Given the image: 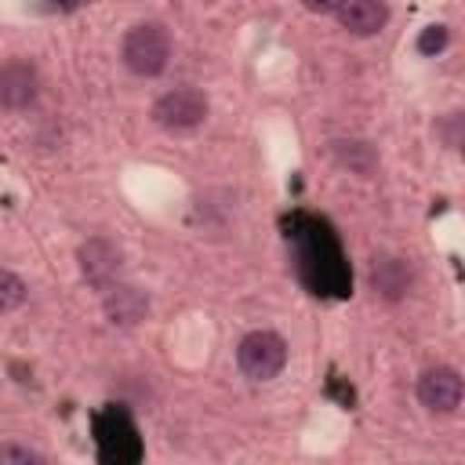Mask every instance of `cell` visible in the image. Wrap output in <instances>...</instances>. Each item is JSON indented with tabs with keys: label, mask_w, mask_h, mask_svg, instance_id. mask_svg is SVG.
I'll return each mask as SVG.
<instances>
[{
	"label": "cell",
	"mask_w": 465,
	"mask_h": 465,
	"mask_svg": "<svg viewBox=\"0 0 465 465\" xmlns=\"http://www.w3.org/2000/svg\"><path fill=\"white\" fill-rule=\"evenodd\" d=\"M120 58L134 76H160L171 58V33L160 22H138L124 33Z\"/></svg>",
	"instance_id": "cell-1"
},
{
	"label": "cell",
	"mask_w": 465,
	"mask_h": 465,
	"mask_svg": "<svg viewBox=\"0 0 465 465\" xmlns=\"http://www.w3.org/2000/svg\"><path fill=\"white\" fill-rule=\"evenodd\" d=\"M236 367L251 381H272L287 367V341L276 331H251L236 345Z\"/></svg>",
	"instance_id": "cell-2"
},
{
	"label": "cell",
	"mask_w": 465,
	"mask_h": 465,
	"mask_svg": "<svg viewBox=\"0 0 465 465\" xmlns=\"http://www.w3.org/2000/svg\"><path fill=\"white\" fill-rule=\"evenodd\" d=\"M207 94L196 91V87H174V91H163L156 102H153V124L171 131V134H182V131H196L203 120H207Z\"/></svg>",
	"instance_id": "cell-3"
},
{
	"label": "cell",
	"mask_w": 465,
	"mask_h": 465,
	"mask_svg": "<svg viewBox=\"0 0 465 465\" xmlns=\"http://www.w3.org/2000/svg\"><path fill=\"white\" fill-rule=\"evenodd\" d=\"M418 403L429 414H454L461 403V374L447 363L421 371L418 378Z\"/></svg>",
	"instance_id": "cell-4"
},
{
	"label": "cell",
	"mask_w": 465,
	"mask_h": 465,
	"mask_svg": "<svg viewBox=\"0 0 465 465\" xmlns=\"http://www.w3.org/2000/svg\"><path fill=\"white\" fill-rule=\"evenodd\" d=\"M80 272H84V280L91 283V287H98V291H105L109 283H116V276H120V247L113 243V240H105V236H91L84 247H80Z\"/></svg>",
	"instance_id": "cell-5"
},
{
	"label": "cell",
	"mask_w": 465,
	"mask_h": 465,
	"mask_svg": "<svg viewBox=\"0 0 465 465\" xmlns=\"http://www.w3.org/2000/svg\"><path fill=\"white\" fill-rule=\"evenodd\" d=\"M102 309H105L109 323H116V327H134L138 320H145L149 298H145L138 287L116 280V283H109V287L102 291Z\"/></svg>",
	"instance_id": "cell-6"
},
{
	"label": "cell",
	"mask_w": 465,
	"mask_h": 465,
	"mask_svg": "<svg viewBox=\"0 0 465 465\" xmlns=\"http://www.w3.org/2000/svg\"><path fill=\"white\" fill-rule=\"evenodd\" d=\"M36 69L29 62H4L0 65V105L4 109H25L36 102Z\"/></svg>",
	"instance_id": "cell-7"
},
{
	"label": "cell",
	"mask_w": 465,
	"mask_h": 465,
	"mask_svg": "<svg viewBox=\"0 0 465 465\" xmlns=\"http://www.w3.org/2000/svg\"><path fill=\"white\" fill-rule=\"evenodd\" d=\"M334 15H338V22H341L345 33H352V36H374L389 22V4L385 0H345Z\"/></svg>",
	"instance_id": "cell-8"
},
{
	"label": "cell",
	"mask_w": 465,
	"mask_h": 465,
	"mask_svg": "<svg viewBox=\"0 0 465 465\" xmlns=\"http://www.w3.org/2000/svg\"><path fill=\"white\" fill-rule=\"evenodd\" d=\"M371 287H374V294H381V298H389V302L403 298L407 287H411V269H407V262H403V258H392V254L374 258V265H371Z\"/></svg>",
	"instance_id": "cell-9"
},
{
	"label": "cell",
	"mask_w": 465,
	"mask_h": 465,
	"mask_svg": "<svg viewBox=\"0 0 465 465\" xmlns=\"http://www.w3.org/2000/svg\"><path fill=\"white\" fill-rule=\"evenodd\" d=\"M331 153L341 167H349L360 178H371L378 171V153L367 142H331Z\"/></svg>",
	"instance_id": "cell-10"
},
{
	"label": "cell",
	"mask_w": 465,
	"mask_h": 465,
	"mask_svg": "<svg viewBox=\"0 0 465 465\" xmlns=\"http://www.w3.org/2000/svg\"><path fill=\"white\" fill-rule=\"evenodd\" d=\"M25 302V283L11 272V269H0V312H11Z\"/></svg>",
	"instance_id": "cell-11"
},
{
	"label": "cell",
	"mask_w": 465,
	"mask_h": 465,
	"mask_svg": "<svg viewBox=\"0 0 465 465\" xmlns=\"http://www.w3.org/2000/svg\"><path fill=\"white\" fill-rule=\"evenodd\" d=\"M450 44V33H447V25H425L421 33H418V54H425V58H436L443 47Z\"/></svg>",
	"instance_id": "cell-12"
},
{
	"label": "cell",
	"mask_w": 465,
	"mask_h": 465,
	"mask_svg": "<svg viewBox=\"0 0 465 465\" xmlns=\"http://www.w3.org/2000/svg\"><path fill=\"white\" fill-rule=\"evenodd\" d=\"M36 461H44V454L22 443H0V465H36Z\"/></svg>",
	"instance_id": "cell-13"
},
{
	"label": "cell",
	"mask_w": 465,
	"mask_h": 465,
	"mask_svg": "<svg viewBox=\"0 0 465 465\" xmlns=\"http://www.w3.org/2000/svg\"><path fill=\"white\" fill-rule=\"evenodd\" d=\"M341 4H345V0H302V7L312 11V15H334Z\"/></svg>",
	"instance_id": "cell-14"
}]
</instances>
